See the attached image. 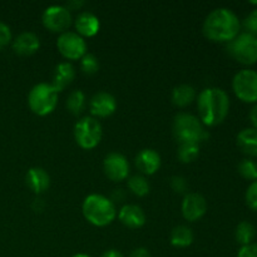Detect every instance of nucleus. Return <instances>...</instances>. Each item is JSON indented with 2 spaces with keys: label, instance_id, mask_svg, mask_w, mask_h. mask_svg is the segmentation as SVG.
Wrapping results in <instances>:
<instances>
[{
  "label": "nucleus",
  "instance_id": "nucleus-1",
  "mask_svg": "<svg viewBox=\"0 0 257 257\" xmlns=\"http://www.w3.org/2000/svg\"><path fill=\"white\" fill-rule=\"evenodd\" d=\"M197 108L202 124L215 127L227 117L230 110V98L221 88H206L198 95Z\"/></svg>",
  "mask_w": 257,
  "mask_h": 257
},
{
  "label": "nucleus",
  "instance_id": "nucleus-2",
  "mask_svg": "<svg viewBox=\"0 0 257 257\" xmlns=\"http://www.w3.org/2000/svg\"><path fill=\"white\" fill-rule=\"evenodd\" d=\"M241 23L237 15L227 8L212 10L203 22V34L212 42H231L240 34Z\"/></svg>",
  "mask_w": 257,
  "mask_h": 257
},
{
  "label": "nucleus",
  "instance_id": "nucleus-3",
  "mask_svg": "<svg viewBox=\"0 0 257 257\" xmlns=\"http://www.w3.org/2000/svg\"><path fill=\"white\" fill-rule=\"evenodd\" d=\"M82 211L85 220L97 227L110 225L117 217L114 203L108 197L98 193H93L85 197Z\"/></svg>",
  "mask_w": 257,
  "mask_h": 257
},
{
  "label": "nucleus",
  "instance_id": "nucleus-4",
  "mask_svg": "<svg viewBox=\"0 0 257 257\" xmlns=\"http://www.w3.org/2000/svg\"><path fill=\"white\" fill-rule=\"evenodd\" d=\"M172 131L173 136L180 145L183 143L200 145L208 138V133L203 128L202 122L196 115L190 113H178L173 119Z\"/></svg>",
  "mask_w": 257,
  "mask_h": 257
},
{
  "label": "nucleus",
  "instance_id": "nucleus-5",
  "mask_svg": "<svg viewBox=\"0 0 257 257\" xmlns=\"http://www.w3.org/2000/svg\"><path fill=\"white\" fill-rule=\"evenodd\" d=\"M58 90L48 83H38L28 94V105L34 114H50L58 104Z\"/></svg>",
  "mask_w": 257,
  "mask_h": 257
},
{
  "label": "nucleus",
  "instance_id": "nucleus-6",
  "mask_svg": "<svg viewBox=\"0 0 257 257\" xmlns=\"http://www.w3.org/2000/svg\"><path fill=\"white\" fill-rule=\"evenodd\" d=\"M227 52L241 64H255L257 62V37L246 32L240 33L227 43Z\"/></svg>",
  "mask_w": 257,
  "mask_h": 257
},
{
  "label": "nucleus",
  "instance_id": "nucleus-7",
  "mask_svg": "<svg viewBox=\"0 0 257 257\" xmlns=\"http://www.w3.org/2000/svg\"><path fill=\"white\" fill-rule=\"evenodd\" d=\"M102 125L95 118L83 117L74 125V140L83 150H93L102 140Z\"/></svg>",
  "mask_w": 257,
  "mask_h": 257
},
{
  "label": "nucleus",
  "instance_id": "nucleus-8",
  "mask_svg": "<svg viewBox=\"0 0 257 257\" xmlns=\"http://www.w3.org/2000/svg\"><path fill=\"white\" fill-rule=\"evenodd\" d=\"M232 88L237 98L246 103L257 102V72L253 69H242L235 74Z\"/></svg>",
  "mask_w": 257,
  "mask_h": 257
},
{
  "label": "nucleus",
  "instance_id": "nucleus-9",
  "mask_svg": "<svg viewBox=\"0 0 257 257\" xmlns=\"http://www.w3.org/2000/svg\"><path fill=\"white\" fill-rule=\"evenodd\" d=\"M57 48L68 60L82 59L87 54V43L84 38L74 32L62 33L57 40Z\"/></svg>",
  "mask_w": 257,
  "mask_h": 257
},
{
  "label": "nucleus",
  "instance_id": "nucleus-10",
  "mask_svg": "<svg viewBox=\"0 0 257 257\" xmlns=\"http://www.w3.org/2000/svg\"><path fill=\"white\" fill-rule=\"evenodd\" d=\"M43 25L53 33H65L72 25L73 18L70 10L62 5H52L44 10L42 17Z\"/></svg>",
  "mask_w": 257,
  "mask_h": 257
},
{
  "label": "nucleus",
  "instance_id": "nucleus-11",
  "mask_svg": "<svg viewBox=\"0 0 257 257\" xmlns=\"http://www.w3.org/2000/svg\"><path fill=\"white\" fill-rule=\"evenodd\" d=\"M104 175L113 182H120L128 178L130 175V163L127 158L117 152H112L105 156L103 161Z\"/></svg>",
  "mask_w": 257,
  "mask_h": 257
},
{
  "label": "nucleus",
  "instance_id": "nucleus-12",
  "mask_svg": "<svg viewBox=\"0 0 257 257\" xmlns=\"http://www.w3.org/2000/svg\"><path fill=\"white\" fill-rule=\"evenodd\" d=\"M207 211L206 198L200 193H187L182 201V215L190 222L202 218Z\"/></svg>",
  "mask_w": 257,
  "mask_h": 257
},
{
  "label": "nucleus",
  "instance_id": "nucleus-13",
  "mask_svg": "<svg viewBox=\"0 0 257 257\" xmlns=\"http://www.w3.org/2000/svg\"><path fill=\"white\" fill-rule=\"evenodd\" d=\"M90 113L95 117H110L117 109V100L110 93L99 92L92 97L89 102Z\"/></svg>",
  "mask_w": 257,
  "mask_h": 257
},
{
  "label": "nucleus",
  "instance_id": "nucleus-14",
  "mask_svg": "<svg viewBox=\"0 0 257 257\" xmlns=\"http://www.w3.org/2000/svg\"><path fill=\"white\" fill-rule=\"evenodd\" d=\"M135 165L143 175H155L161 167V156L158 155L157 151L145 148L136 156Z\"/></svg>",
  "mask_w": 257,
  "mask_h": 257
},
{
  "label": "nucleus",
  "instance_id": "nucleus-15",
  "mask_svg": "<svg viewBox=\"0 0 257 257\" xmlns=\"http://www.w3.org/2000/svg\"><path fill=\"white\" fill-rule=\"evenodd\" d=\"M75 29H77V34L80 37H94L98 34L100 29V23L98 17H95L93 13L90 12H83L75 18L74 20Z\"/></svg>",
  "mask_w": 257,
  "mask_h": 257
},
{
  "label": "nucleus",
  "instance_id": "nucleus-16",
  "mask_svg": "<svg viewBox=\"0 0 257 257\" xmlns=\"http://www.w3.org/2000/svg\"><path fill=\"white\" fill-rule=\"evenodd\" d=\"M40 40L37 34L32 32H24L22 34L18 35L13 42V49L17 54L23 55V57H28L32 55L39 49Z\"/></svg>",
  "mask_w": 257,
  "mask_h": 257
},
{
  "label": "nucleus",
  "instance_id": "nucleus-17",
  "mask_svg": "<svg viewBox=\"0 0 257 257\" xmlns=\"http://www.w3.org/2000/svg\"><path fill=\"white\" fill-rule=\"evenodd\" d=\"M118 218L130 228H141L146 223V213L140 206L125 205L120 208Z\"/></svg>",
  "mask_w": 257,
  "mask_h": 257
},
{
  "label": "nucleus",
  "instance_id": "nucleus-18",
  "mask_svg": "<svg viewBox=\"0 0 257 257\" xmlns=\"http://www.w3.org/2000/svg\"><path fill=\"white\" fill-rule=\"evenodd\" d=\"M27 186L37 195L47 191L50 186V177L45 170L40 167H33L25 175Z\"/></svg>",
  "mask_w": 257,
  "mask_h": 257
},
{
  "label": "nucleus",
  "instance_id": "nucleus-19",
  "mask_svg": "<svg viewBox=\"0 0 257 257\" xmlns=\"http://www.w3.org/2000/svg\"><path fill=\"white\" fill-rule=\"evenodd\" d=\"M75 78V69L70 63L63 62L55 67L54 73H53V87L62 92L65 87L70 84Z\"/></svg>",
  "mask_w": 257,
  "mask_h": 257
},
{
  "label": "nucleus",
  "instance_id": "nucleus-20",
  "mask_svg": "<svg viewBox=\"0 0 257 257\" xmlns=\"http://www.w3.org/2000/svg\"><path fill=\"white\" fill-rule=\"evenodd\" d=\"M237 146L243 153L248 156H257V130L256 128H245L237 135Z\"/></svg>",
  "mask_w": 257,
  "mask_h": 257
},
{
  "label": "nucleus",
  "instance_id": "nucleus-21",
  "mask_svg": "<svg viewBox=\"0 0 257 257\" xmlns=\"http://www.w3.org/2000/svg\"><path fill=\"white\" fill-rule=\"evenodd\" d=\"M196 90L192 85L190 84H180L172 90L171 99L176 107L185 108L190 105L195 100Z\"/></svg>",
  "mask_w": 257,
  "mask_h": 257
},
{
  "label": "nucleus",
  "instance_id": "nucleus-22",
  "mask_svg": "<svg viewBox=\"0 0 257 257\" xmlns=\"http://www.w3.org/2000/svg\"><path fill=\"white\" fill-rule=\"evenodd\" d=\"M171 245L178 248H185L192 245L193 242V233L190 227L185 225L176 226L172 230L170 236Z\"/></svg>",
  "mask_w": 257,
  "mask_h": 257
},
{
  "label": "nucleus",
  "instance_id": "nucleus-23",
  "mask_svg": "<svg viewBox=\"0 0 257 257\" xmlns=\"http://www.w3.org/2000/svg\"><path fill=\"white\" fill-rule=\"evenodd\" d=\"M256 236V228L255 226L252 225L248 221H242L237 225L236 227V232H235V237L236 241H237L240 245L246 246L252 243L253 238Z\"/></svg>",
  "mask_w": 257,
  "mask_h": 257
},
{
  "label": "nucleus",
  "instance_id": "nucleus-24",
  "mask_svg": "<svg viewBox=\"0 0 257 257\" xmlns=\"http://www.w3.org/2000/svg\"><path fill=\"white\" fill-rule=\"evenodd\" d=\"M127 185L131 192L137 197H145L150 193V183H148L147 178L141 175H136L128 178Z\"/></svg>",
  "mask_w": 257,
  "mask_h": 257
},
{
  "label": "nucleus",
  "instance_id": "nucleus-25",
  "mask_svg": "<svg viewBox=\"0 0 257 257\" xmlns=\"http://www.w3.org/2000/svg\"><path fill=\"white\" fill-rule=\"evenodd\" d=\"M65 105L73 115L80 114L85 108V94L80 89L73 90L68 97Z\"/></svg>",
  "mask_w": 257,
  "mask_h": 257
},
{
  "label": "nucleus",
  "instance_id": "nucleus-26",
  "mask_svg": "<svg viewBox=\"0 0 257 257\" xmlns=\"http://www.w3.org/2000/svg\"><path fill=\"white\" fill-rule=\"evenodd\" d=\"M200 156V145L195 143H183L180 145L177 151V157L180 162L191 163L195 162Z\"/></svg>",
  "mask_w": 257,
  "mask_h": 257
},
{
  "label": "nucleus",
  "instance_id": "nucleus-27",
  "mask_svg": "<svg viewBox=\"0 0 257 257\" xmlns=\"http://www.w3.org/2000/svg\"><path fill=\"white\" fill-rule=\"evenodd\" d=\"M237 170L238 173L246 180H250L252 182L257 180V163L253 160H250V158L242 160L238 163Z\"/></svg>",
  "mask_w": 257,
  "mask_h": 257
},
{
  "label": "nucleus",
  "instance_id": "nucleus-28",
  "mask_svg": "<svg viewBox=\"0 0 257 257\" xmlns=\"http://www.w3.org/2000/svg\"><path fill=\"white\" fill-rule=\"evenodd\" d=\"M80 69L84 74L87 75H93L99 70V62H98V58L95 55L87 54L82 58V62H80Z\"/></svg>",
  "mask_w": 257,
  "mask_h": 257
},
{
  "label": "nucleus",
  "instance_id": "nucleus-29",
  "mask_svg": "<svg viewBox=\"0 0 257 257\" xmlns=\"http://www.w3.org/2000/svg\"><path fill=\"white\" fill-rule=\"evenodd\" d=\"M246 203L251 210L257 211V180L253 181L250 186H248L247 191H246Z\"/></svg>",
  "mask_w": 257,
  "mask_h": 257
},
{
  "label": "nucleus",
  "instance_id": "nucleus-30",
  "mask_svg": "<svg viewBox=\"0 0 257 257\" xmlns=\"http://www.w3.org/2000/svg\"><path fill=\"white\" fill-rule=\"evenodd\" d=\"M243 27H245L246 33L257 37V9H253L247 17L243 20Z\"/></svg>",
  "mask_w": 257,
  "mask_h": 257
},
{
  "label": "nucleus",
  "instance_id": "nucleus-31",
  "mask_svg": "<svg viewBox=\"0 0 257 257\" xmlns=\"http://www.w3.org/2000/svg\"><path fill=\"white\" fill-rule=\"evenodd\" d=\"M12 42V30L5 23L0 22V50Z\"/></svg>",
  "mask_w": 257,
  "mask_h": 257
},
{
  "label": "nucleus",
  "instance_id": "nucleus-32",
  "mask_svg": "<svg viewBox=\"0 0 257 257\" xmlns=\"http://www.w3.org/2000/svg\"><path fill=\"white\" fill-rule=\"evenodd\" d=\"M170 185L171 187H172V190L177 193L186 192L188 186L187 181H186V178L182 177V176H173V177L171 178Z\"/></svg>",
  "mask_w": 257,
  "mask_h": 257
},
{
  "label": "nucleus",
  "instance_id": "nucleus-33",
  "mask_svg": "<svg viewBox=\"0 0 257 257\" xmlns=\"http://www.w3.org/2000/svg\"><path fill=\"white\" fill-rule=\"evenodd\" d=\"M237 257H257V243L241 246Z\"/></svg>",
  "mask_w": 257,
  "mask_h": 257
},
{
  "label": "nucleus",
  "instance_id": "nucleus-34",
  "mask_svg": "<svg viewBox=\"0 0 257 257\" xmlns=\"http://www.w3.org/2000/svg\"><path fill=\"white\" fill-rule=\"evenodd\" d=\"M130 257H152L151 256V252L145 247H138L135 248V250L131 252Z\"/></svg>",
  "mask_w": 257,
  "mask_h": 257
},
{
  "label": "nucleus",
  "instance_id": "nucleus-35",
  "mask_svg": "<svg viewBox=\"0 0 257 257\" xmlns=\"http://www.w3.org/2000/svg\"><path fill=\"white\" fill-rule=\"evenodd\" d=\"M248 118H250L251 123H252V128H256L257 130V103L251 108L250 114H248Z\"/></svg>",
  "mask_w": 257,
  "mask_h": 257
},
{
  "label": "nucleus",
  "instance_id": "nucleus-36",
  "mask_svg": "<svg viewBox=\"0 0 257 257\" xmlns=\"http://www.w3.org/2000/svg\"><path fill=\"white\" fill-rule=\"evenodd\" d=\"M100 257H124L123 253L118 250H108L105 251Z\"/></svg>",
  "mask_w": 257,
  "mask_h": 257
},
{
  "label": "nucleus",
  "instance_id": "nucleus-37",
  "mask_svg": "<svg viewBox=\"0 0 257 257\" xmlns=\"http://www.w3.org/2000/svg\"><path fill=\"white\" fill-rule=\"evenodd\" d=\"M72 257H92V256L87 255V253H77V255H73Z\"/></svg>",
  "mask_w": 257,
  "mask_h": 257
},
{
  "label": "nucleus",
  "instance_id": "nucleus-38",
  "mask_svg": "<svg viewBox=\"0 0 257 257\" xmlns=\"http://www.w3.org/2000/svg\"><path fill=\"white\" fill-rule=\"evenodd\" d=\"M250 3H251V4H256L257 5V0H255V2H253V0H251Z\"/></svg>",
  "mask_w": 257,
  "mask_h": 257
}]
</instances>
